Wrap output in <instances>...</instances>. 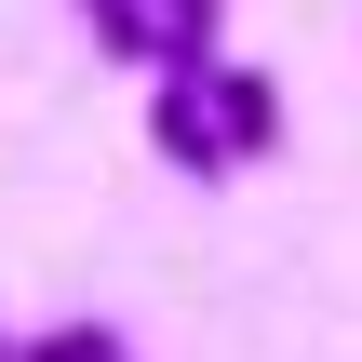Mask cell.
Masks as SVG:
<instances>
[{
  "label": "cell",
  "mask_w": 362,
  "mask_h": 362,
  "mask_svg": "<svg viewBox=\"0 0 362 362\" xmlns=\"http://www.w3.org/2000/svg\"><path fill=\"white\" fill-rule=\"evenodd\" d=\"M148 148H161L188 188H228V175H242V148H228V121H215L202 67H161V81H148Z\"/></svg>",
  "instance_id": "cell-1"
},
{
  "label": "cell",
  "mask_w": 362,
  "mask_h": 362,
  "mask_svg": "<svg viewBox=\"0 0 362 362\" xmlns=\"http://www.w3.org/2000/svg\"><path fill=\"white\" fill-rule=\"evenodd\" d=\"M202 94H215V121H228V148H242V161H282V81H269V67L202 54Z\"/></svg>",
  "instance_id": "cell-2"
},
{
  "label": "cell",
  "mask_w": 362,
  "mask_h": 362,
  "mask_svg": "<svg viewBox=\"0 0 362 362\" xmlns=\"http://www.w3.org/2000/svg\"><path fill=\"white\" fill-rule=\"evenodd\" d=\"M67 13L94 27V54H107V67H148V81H161V67H188V40L161 27V0H67Z\"/></svg>",
  "instance_id": "cell-3"
},
{
  "label": "cell",
  "mask_w": 362,
  "mask_h": 362,
  "mask_svg": "<svg viewBox=\"0 0 362 362\" xmlns=\"http://www.w3.org/2000/svg\"><path fill=\"white\" fill-rule=\"evenodd\" d=\"M161 27H175V40H188V67H202V54H215V27H228V0H161Z\"/></svg>",
  "instance_id": "cell-4"
},
{
  "label": "cell",
  "mask_w": 362,
  "mask_h": 362,
  "mask_svg": "<svg viewBox=\"0 0 362 362\" xmlns=\"http://www.w3.org/2000/svg\"><path fill=\"white\" fill-rule=\"evenodd\" d=\"M0 362H13V336H0Z\"/></svg>",
  "instance_id": "cell-5"
},
{
  "label": "cell",
  "mask_w": 362,
  "mask_h": 362,
  "mask_svg": "<svg viewBox=\"0 0 362 362\" xmlns=\"http://www.w3.org/2000/svg\"><path fill=\"white\" fill-rule=\"evenodd\" d=\"M121 362H134V349H121Z\"/></svg>",
  "instance_id": "cell-6"
}]
</instances>
